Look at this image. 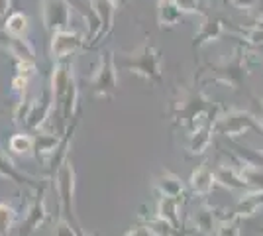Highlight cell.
Segmentation results:
<instances>
[{
    "label": "cell",
    "instance_id": "obj_1",
    "mask_svg": "<svg viewBox=\"0 0 263 236\" xmlns=\"http://www.w3.org/2000/svg\"><path fill=\"white\" fill-rule=\"evenodd\" d=\"M51 93H53V108L61 114V126H71V120L79 108V87L77 79L73 73V65L63 59L55 61L51 73Z\"/></svg>",
    "mask_w": 263,
    "mask_h": 236
},
{
    "label": "cell",
    "instance_id": "obj_2",
    "mask_svg": "<svg viewBox=\"0 0 263 236\" xmlns=\"http://www.w3.org/2000/svg\"><path fill=\"white\" fill-rule=\"evenodd\" d=\"M116 57L118 69L134 73L138 77L145 79L149 83H161L163 71H161V56L149 42H143L134 51H124Z\"/></svg>",
    "mask_w": 263,
    "mask_h": 236
},
{
    "label": "cell",
    "instance_id": "obj_3",
    "mask_svg": "<svg viewBox=\"0 0 263 236\" xmlns=\"http://www.w3.org/2000/svg\"><path fill=\"white\" fill-rule=\"evenodd\" d=\"M90 93L99 99H112L118 93V65L112 51H104L99 59V65L88 79Z\"/></svg>",
    "mask_w": 263,
    "mask_h": 236
},
{
    "label": "cell",
    "instance_id": "obj_4",
    "mask_svg": "<svg viewBox=\"0 0 263 236\" xmlns=\"http://www.w3.org/2000/svg\"><path fill=\"white\" fill-rule=\"evenodd\" d=\"M55 187H57V195L61 201V213L63 219L75 225V214H73V195H75V169L73 164L67 159L61 166V169L55 173Z\"/></svg>",
    "mask_w": 263,
    "mask_h": 236
},
{
    "label": "cell",
    "instance_id": "obj_5",
    "mask_svg": "<svg viewBox=\"0 0 263 236\" xmlns=\"http://www.w3.org/2000/svg\"><path fill=\"white\" fill-rule=\"evenodd\" d=\"M87 45L88 42L79 32H73V30L67 28V30H59V32L51 34L49 53H51L53 61H63V59L75 56L81 49H85Z\"/></svg>",
    "mask_w": 263,
    "mask_h": 236
},
{
    "label": "cell",
    "instance_id": "obj_6",
    "mask_svg": "<svg viewBox=\"0 0 263 236\" xmlns=\"http://www.w3.org/2000/svg\"><path fill=\"white\" fill-rule=\"evenodd\" d=\"M71 2L69 0H42V24L49 34L67 30L71 24Z\"/></svg>",
    "mask_w": 263,
    "mask_h": 236
},
{
    "label": "cell",
    "instance_id": "obj_7",
    "mask_svg": "<svg viewBox=\"0 0 263 236\" xmlns=\"http://www.w3.org/2000/svg\"><path fill=\"white\" fill-rule=\"evenodd\" d=\"M47 221V205H45V185L35 191L32 205L28 207V214L24 219L20 236H30Z\"/></svg>",
    "mask_w": 263,
    "mask_h": 236
},
{
    "label": "cell",
    "instance_id": "obj_8",
    "mask_svg": "<svg viewBox=\"0 0 263 236\" xmlns=\"http://www.w3.org/2000/svg\"><path fill=\"white\" fill-rule=\"evenodd\" d=\"M53 111V93H51V87H45L42 90V97L35 99L32 104V111L26 116V122L24 126L28 130H40L44 122L49 118V114Z\"/></svg>",
    "mask_w": 263,
    "mask_h": 236
},
{
    "label": "cell",
    "instance_id": "obj_9",
    "mask_svg": "<svg viewBox=\"0 0 263 236\" xmlns=\"http://www.w3.org/2000/svg\"><path fill=\"white\" fill-rule=\"evenodd\" d=\"M255 118H253L250 113H243V111H232V113L220 116L218 122H216V128H218L222 134L230 136H240L243 132H248L250 128L255 126Z\"/></svg>",
    "mask_w": 263,
    "mask_h": 236
},
{
    "label": "cell",
    "instance_id": "obj_10",
    "mask_svg": "<svg viewBox=\"0 0 263 236\" xmlns=\"http://www.w3.org/2000/svg\"><path fill=\"white\" fill-rule=\"evenodd\" d=\"M243 71H246L243 56H241V51H236L228 61H222L220 65L214 67V79L226 83V85H232V87L236 89V85H238L241 81V77H243Z\"/></svg>",
    "mask_w": 263,
    "mask_h": 236
},
{
    "label": "cell",
    "instance_id": "obj_11",
    "mask_svg": "<svg viewBox=\"0 0 263 236\" xmlns=\"http://www.w3.org/2000/svg\"><path fill=\"white\" fill-rule=\"evenodd\" d=\"M88 10L92 12V16L99 20V26H100L99 42H100V40H104L112 32V28H114V16H116L118 8L110 0H88Z\"/></svg>",
    "mask_w": 263,
    "mask_h": 236
},
{
    "label": "cell",
    "instance_id": "obj_12",
    "mask_svg": "<svg viewBox=\"0 0 263 236\" xmlns=\"http://www.w3.org/2000/svg\"><path fill=\"white\" fill-rule=\"evenodd\" d=\"M0 177H6V179L18 183V185H26V187L32 189V191H37L40 187H44V183H40L37 179H33V177H30V175H26L24 171H20V169L16 168L14 161L6 156L2 150H0Z\"/></svg>",
    "mask_w": 263,
    "mask_h": 236
},
{
    "label": "cell",
    "instance_id": "obj_13",
    "mask_svg": "<svg viewBox=\"0 0 263 236\" xmlns=\"http://www.w3.org/2000/svg\"><path fill=\"white\" fill-rule=\"evenodd\" d=\"M214 185H216L214 171H212L206 164L198 166V168L191 173V177H189V187H191V191L197 193V195H202V197H204V195H210Z\"/></svg>",
    "mask_w": 263,
    "mask_h": 236
},
{
    "label": "cell",
    "instance_id": "obj_14",
    "mask_svg": "<svg viewBox=\"0 0 263 236\" xmlns=\"http://www.w3.org/2000/svg\"><path fill=\"white\" fill-rule=\"evenodd\" d=\"M202 18H204V20H202L197 35H195V47H202V45L210 44V42H216L220 35L226 32L224 20H220V18H210V16H202Z\"/></svg>",
    "mask_w": 263,
    "mask_h": 236
},
{
    "label": "cell",
    "instance_id": "obj_15",
    "mask_svg": "<svg viewBox=\"0 0 263 236\" xmlns=\"http://www.w3.org/2000/svg\"><path fill=\"white\" fill-rule=\"evenodd\" d=\"M2 49L8 51L16 61H32V63H35V49L26 38L6 35L2 40Z\"/></svg>",
    "mask_w": 263,
    "mask_h": 236
},
{
    "label": "cell",
    "instance_id": "obj_16",
    "mask_svg": "<svg viewBox=\"0 0 263 236\" xmlns=\"http://www.w3.org/2000/svg\"><path fill=\"white\" fill-rule=\"evenodd\" d=\"M155 187H157V191L161 193V197H171V199H177V201H181L185 197L183 181L179 179L177 175H173V173H169V171H163L155 179Z\"/></svg>",
    "mask_w": 263,
    "mask_h": 236
},
{
    "label": "cell",
    "instance_id": "obj_17",
    "mask_svg": "<svg viewBox=\"0 0 263 236\" xmlns=\"http://www.w3.org/2000/svg\"><path fill=\"white\" fill-rule=\"evenodd\" d=\"M214 177H216V183L230 189V191H246L250 189L246 179L241 177L240 169H234L230 166H220L216 171H214Z\"/></svg>",
    "mask_w": 263,
    "mask_h": 236
},
{
    "label": "cell",
    "instance_id": "obj_18",
    "mask_svg": "<svg viewBox=\"0 0 263 236\" xmlns=\"http://www.w3.org/2000/svg\"><path fill=\"white\" fill-rule=\"evenodd\" d=\"M212 124L206 120V122H202L200 126H197L191 136H189V152L191 154H202L206 148L210 146V142H212Z\"/></svg>",
    "mask_w": 263,
    "mask_h": 236
},
{
    "label": "cell",
    "instance_id": "obj_19",
    "mask_svg": "<svg viewBox=\"0 0 263 236\" xmlns=\"http://www.w3.org/2000/svg\"><path fill=\"white\" fill-rule=\"evenodd\" d=\"M61 138L55 134H47V132H40L33 136V150H35V156L40 159H47L51 157V154L55 152V148L59 146Z\"/></svg>",
    "mask_w": 263,
    "mask_h": 236
},
{
    "label": "cell",
    "instance_id": "obj_20",
    "mask_svg": "<svg viewBox=\"0 0 263 236\" xmlns=\"http://www.w3.org/2000/svg\"><path fill=\"white\" fill-rule=\"evenodd\" d=\"M30 30V18L24 12H12L4 20V34L12 38H26Z\"/></svg>",
    "mask_w": 263,
    "mask_h": 236
},
{
    "label": "cell",
    "instance_id": "obj_21",
    "mask_svg": "<svg viewBox=\"0 0 263 236\" xmlns=\"http://www.w3.org/2000/svg\"><path fill=\"white\" fill-rule=\"evenodd\" d=\"M183 12L175 2H159L157 4V22L161 28H175L181 22Z\"/></svg>",
    "mask_w": 263,
    "mask_h": 236
},
{
    "label": "cell",
    "instance_id": "obj_22",
    "mask_svg": "<svg viewBox=\"0 0 263 236\" xmlns=\"http://www.w3.org/2000/svg\"><path fill=\"white\" fill-rule=\"evenodd\" d=\"M241 177L246 179L252 193H263V166L255 164H241Z\"/></svg>",
    "mask_w": 263,
    "mask_h": 236
},
{
    "label": "cell",
    "instance_id": "obj_23",
    "mask_svg": "<svg viewBox=\"0 0 263 236\" xmlns=\"http://www.w3.org/2000/svg\"><path fill=\"white\" fill-rule=\"evenodd\" d=\"M179 201L177 199H171V197H161L159 203H157V214L163 216L165 221H169L171 225H175L177 228L181 226V219H179ZM181 230V228H179Z\"/></svg>",
    "mask_w": 263,
    "mask_h": 236
},
{
    "label": "cell",
    "instance_id": "obj_24",
    "mask_svg": "<svg viewBox=\"0 0 263 236\" xmlns=\"http://www.w3.org/2000/svg\"><path fill=\"white\" fill-rule=\"evenodd\" d=\"M145 225L154 236H179V228L175 225H171L169 221H165L163 216H159L157 213L154 216H149L145 221Z\"/></svg>",
    "mask_w": 263,
    "mask_h": 236
},
{
    "label": "cell",
    "instance_id": "obj_25",
    "mask_svg": "<svg viewBox=\"0 0 263 236\" xmlns=\"http://www.w3.org/2000/svg\"><path fill=\"white\" fill-rule=\"evenodd\" d=\"M8 146L14 154H20V156H28L32 154L33 150V136L30 134H14L8 140Z\"/></svg>",
    "mask_w": 263,
    "mask_h": 236
},
{
    "label": "cell",
    "instance_id": "obj_26",
    "mask_svg": "<svg viewBox=\"0 0 263 236\" xmlns=\"http://www.w3.org/2000/svg\"><path fill=\"white\" fill-rule=\"evenodd\" d=\"M16 221V209L8 203L0 201V236L10 234V228Z\"/></svg>",
    "mask_w": 263,
    "mask_h": 236
},
{
    "label": "cell",
    "instance_id": "obj_27",
    "mask_svg": "<svg viewBox=\"0 0 263 236\" xmlns=\"http://www.w3.org/2000/svg\"><path fill=\"white\" fill-rule=\"evenodd\" d=\"M195 225H197V228L200 232L212 234V232H216L218 223L214 221V213H212L210 209H202V211H198L197 216H195Z\"/></svg>",
    "mask_w": 263,
    "mask_h": 236
},
{
    "label": "cell",
    "instance_id": "obj_28",
    "mask_svg": "<svg viewBox=\"0 0 263 236\" xmlns=\"http://www.w3.org/2000/svg\"><path fill=\"white\" fill-rule=\"evenodd\" d=\"M216 236H240L241 230H240V223H238V219L236 216H232V219H222L216 226Z\"/></svg>",
    "mask_w": 263,
    "mask_h": 236
},
{
    "label": "cell",
    "instance_id": "obj_29",
    "mask_svg": "<svg viewBox=\"0 0 263 236\" xmlns=\"http://www.w3.org/2000/svg\"><path fill=\"white\" fill-rule=\"evenodd\" d=\"M35 99H28L26 95L24 97H20V102H18V106H16V111H14V122L20 124V126H24V122H26V116H28V113L32 111V104Z\"/></svg>",
    "mask_w": 263,
    "mask_h": 236
},
{
    "label": "cell",
    "instance_id": "obj_30",
    "mask_svg": "<svg viewBox=\"0 0 263 236\" xmlns=\"http://www.w3.org/2000/svg\"><path fill=\"white\" fill-rule=\"evenodd\" d=\"M53 236H81L79 234V226L73 225V223H69V221H59V225L55 228Z\"/></svg>",
    "mask_w": 263,
    "mask_h": 236
},
{
    "label": "cell",
    "instance_id": "obj_31",
    "mask_svg": "<svg viewBox=\"0 0 263 236\" xmlns=\"http://www.w3.org/2000/svg\"><path fill=\"white\" fill-rule=\"evenodd\" d=\"M28 83H30V77L18 75V73H16V77L12 79V93H16V95L24 97V95H26V89H28Z\"/></svg>",
    "mask_w": 263,
    "mask_h": 236
},
{
    "label": "cell",
    "instance_id": "obj_32",
    "mask_svg": "<svg viewBox=\"0 0 263 236\" xmlns=\"http://www.w3.org/2000/svg\"><path fill=\"white\" fill-rule=\"evenodd\" d=\"M175 4L181 8L183 14H200V16H204L198 8V0H177Z\"/></svg>",
    "mask_w": 263,
    "mask_h": 236
},
{
    "label": "cell",
    "instance_id": "obj_33",
    "mask_svg": "<svg viewBox=\"0 0 263 236\" xmlns=\"http://www.w3.org/2000/svg\"><path fill=\"white\" fill-rule=\"evenodd\" d=\"M230 4L234 8H238V10L252 12L259 6V0H230Z\"/></svg>",
    "mask_w": 263,
    "mask_h": 236
},
{
    "label": "cell",
    "instance_id": "obj_34",
    "mask_svg": "<svg viewBox=\"0 0 263 236\" xmlns=\"http://www.w3.org/2000/svg\"><path fill=\"white\" fill-rule=\"evenodd\" d=\"M124 236H154V234H152V230L147 228V225H142V226H134V228H130Z\"/></svg>",
    "mask_w": 263,
    "mask_h": 236
},
{
    "label": "cell",
    "instance_id": "obj_35",
    "mask_svg": "<svg viewBox=\"0 0 263 236\" xmlns=\"http://www.w3.org/2000/svg\"><path fill=\"white\" fill-rule=\"evenodd\" d=\"M12 4L14 0H0V20H6L12 14Z\"/></svg>",
    "mask_w": 263,
    "mask_h": 236
},
{
    "label": "cell",
    "instance_id": "obj_36",
    "mask_svg": "<svg viewBox=\"0 0 263 236\" xmlns=\"http://www.w3.org/2000/svg\"><path fill=\"white\" fill-rule=\"evenodd\" d=\"M257 126L263 130V101L259 102V113H257Z\"/></svg>",
    "mask_w": 263,
    "mask_h": 236
},
{
    "label": "cell",
    "instance_id": "obj_37",
    "mask_svg": "<svg viewBox=\"0 0 263 236\" xmlns=\"http://www.w3.org/2000/svg\"><path fill=\"white\" fill-rule=\"evenodd\" d=\"M110 2H112V4L116 6V8H124V6H126V4L130 2V0H110Z\"/></svg>",
    "mask_w": 263,
    "mask_h": 236
},
{
    "label": "cell",
    "instance_id": "obj_38",
    "mask_svg": "<svg viewBox=\"0 0 263 236\" xmlns=\"http://www.w3.org/2000/svg\"><path fill=\"white\" fill-rule=\"evenodd\" d=\"M253 26H255V28H257V30L263 34V16H259V18L255 20V24H253Z\"/></svg>",
    "mask_w": 263,
    "mask_h": 236
},
{
    "label": "cell",
    "instance_id": "obj_39",
    "mask_svg": "<svg viewBox=\"0 0 263 236\" xmlns=\"http://www.w3.org/2000/svg\"><path fill=\"white\" fill-rule=\"evenodd\" d=\"M79 234H81V236H90V234H87V232H83V230H79Z\"/></svg>",
    "mask_w": 263,
    "mask_h": 236
},
{
    "label": "cell",
    "instance_id": "obj_40",
    "mask_svg": "<svg viewBox=\"0 0 263 236\" xmlns=\"http://www.w3.org/2000/svg\"><path fill=\"white\" fill-rule=\"evenodd\" d=\"M159 2H177V0H159Z\"/></svg>",
    "mask_w": 263,
    "mask_h": 236
},
{
    "label": "cell",
    "instance_id": "obj_41",
    "mask_svg": "<svg viewBox=\"0 0 263 236\" xmlns=\"http://www.w3.org/2000/svg\"><path fill=\"white\" fill-rule=\"evenodd\" d=\"M0 114H2V111H0Z\"/></svg>",
    "mask_w": 263,
    "mask_h": 236
}]
</instances>
